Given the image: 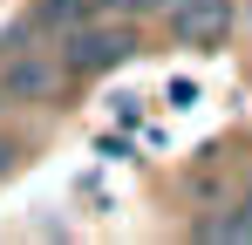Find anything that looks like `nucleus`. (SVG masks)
<instances>
[{"label": "nucleus", "instance_id": "obj_1", "mask_svg": "<svg viewBox=\"0 0 252 245\" xmlns=\"http://www.w3.org/2000/svg\"><path fill=\"white\" fill-rule=\"evenodd\" d=\"M129 55H136V34H129V21H82V28H68L62 34V61H68V75H109V68H123Z\"/></svg>", "mask_w": 252, "mask_h": 245}, {"label": "nucleus", "instance_id": "obj_2", "mask_svg": "<svg viewBox=\"0 0 252 245\" xmlns=\"http://www.w3.org/2000/svg\"><path fill=\"white\" fill-rule=\"evenodd\" d=\"M62 75H68L62 48H55V55L14 48V61L0 68V89H7V102H48V95H62Z\"/></svg>", "mask_w": 252, "mask_h": 245}, {"label": "nucleus", "instance_id": "obj_3", "mask_svg": "<svg viewBox=\"0 0 252 245\" xmlns=\"http://www.w3.org/2000/svg\"><path fill=\"white\" fill-rule=\"evenodd\" d=\"M170 34L184 41V48H205V41H225L232 28V0H170Z\"/></svg>", "mask_w": 252, "mask_h": 245}, {"label": "nucleus", "instance_id": "obj_4", "mask_svg": "<svg viewBox=\"0 0 252 245\" xmlns=\"http://www.w3.org/2000/svg\"><path fill=\"white\" fill-rule=\"evenodd\" d=\"M198 239L205 245H252V198L246 204H232V211H225V218H205V225H198Z\"/></svg>", "mask_w": 252, "mask_h": 245}, {"label": "nucleus", "instance_id": "obj_5", "mask_svg": "<svg viewBox=\"0 0 252 245\" xmlns=\"http://www.w3.org/2000/svg\"><path fill=\"white\" fill-rule=\"evenodd\" d=\"M89 7L95 0H34V28H48V34H68V28H82Z\"/></svg>", "mask_w": 252, "mask_h": 245}, {"label": "nucleus", "instance_id": "obj_6", "mask_svg": "<svg viewBox=\"0 0 252 245\" xmlns=\"http://www.w3.org/2000/svg\"><path fill=\"white\" fill-rule=\"evenodd\" d=\"M102 14H116V21H136V14H157V7H170V0H95Z\"/></svg>", "mask_w": 252, "mask_h": 245}, {"label": "nucleus", "instance_id": "obj_7", "mask_svg": "<svg viewBox=\"0 0 252 245\" xmlns=\"http://www.w3.org/2000/svg\"><path fill=\"white\" fill-rule=\"evenodd\" d=\"M7 170H14V143L0 136V177H7Z\"/></svg>", "mask_w": 252, "mask_h": 245}, {"label": "nucleus", "instance_id": "obj_8", "mask_svg": "<svg viewBox=\"0 0 252 245\" xmlns=\"http://www.w3.org/2000/svg\"><path fill=\"white\" fill-rule=\"evenodd\" d=\"M0 102H7V89H0Z\"/></svg>", "mask_w": 252, "mask_h": 245}]
</instances>
